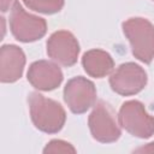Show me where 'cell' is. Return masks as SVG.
<instances>
[{
	"mask_svg": "<svg viewBox=\"0 0 154 154\" xmlns=\"http://www.w3.org/2000/svg\"><path fill=\"white\" fill-rule=\"evenodd\" d=\"M28 103L30 117L36 129L46 134H57L63 129L66 113L59 102L34 91L29 94Z\"/></svg>",
	"mask_w": 154,
	"mask_h": 154,
	"instance_id": "obj_1",
	"label": "cell"
},
{
	"mask_svg": "<svg viewBox=\"0 0 154 154\" xmlns=\"http://www.w3.org/2000/svg\"><path fill=\"white\" fill-rule=\"evenodd\" d=\"M122 26L135 58L144 64H150L154 59V25L146 18L132 17Z\"/></svg>",
	"mask_w": 154,
	"mask_h": 154,
	"instance_id": "obj_2",
	"label": "cell"
},
{
	"mask_svg": "<svg viewBox=\"0 0 154 154\" xmlns=\"http://www.w3.org/2000/svg\"><path fill=\"white\" fill-rule=\"evenodd\" d=\"M119 125L130 135L138 138H148L154 134V117L137 100L125 101L118 113Z\"/></svg>",
	"mask_w": 154,
	"mask_h": 154,
	"instance_id": "obj_3",
	"label": "cell"
},
{
	"mask_svg": "<svg viewBox=\"0 0 154 154\" xmlns=\"http://www.w3.org/2000/svg\"><path fill=\"white\" fill-rule=\"evenodd\" d=\"M10 29L16 40L28 43L45 36L47 23L43 18L28 13L18 1H14L10 13Z\"/></svg>",
	"mask_w": 154,
	"mask_h": 154,
	"instance_id": "obj_4",
	"label": "cell"
},
{
	"mask_svg": "<svg viewBox=\"0 0 154 154\" xmlns=\"http://www.w3.org/2000/svg\"><path fill=\"white\" fill-rule=\"evenodd\" d=\"M88 125L93 138L101 143L116 142L122 135L114 113L105 101L94 105L88 118Z\"/></svg>",
	"mask_w": 154,
	"mask_h": 154,
	"instance_id": "obj_5",
	"label": "cell"
},
{
	"mask_svg": "<svg viewBox=\"0 0 154 154\" xmlns=\"http://www.w3.org/2000/svg\"><path fill=\"white\" fill-rule=\"evenodd\" d=\"M147 81V72L142 66L135 63H124L111 73L109 85L114 93L130 96L143 90Z\"/></svg>",
	"mask_w": 154,
	"mask_h": 154,
	"instance_id": "obj_6",
	"label": "cell"
},
{
	"mask_svg": "<svg viewBox=\"0 0 154 154\" xmlns=\"http://www.w3.org/2000/svg\"><path fill=\"white\" fill-rule=\"evenodd\" d=\"M64 100L71 112L81 114L95 105L96 88L91 81L77 76L67 81L64 88Z\"/></svg>",
	"mask_w": 154,
	"mask_h": 154,
	"instance_id": "obj_7",
	"label": "cell"
},
{
	"mask_svg": "<svg viewBox=\"0 0 154 154\" xmlns=\"http://www.w3.org/2000/svg\"><path fill=\"white\" fill-rule=\"evenodd\" d=\"M47 54L48 57L63 65L72 66L77 63L79 54V43L72 32L67 30H59L53 32L47 40Z\"/></svg>",
	"mask_w": 154,
	"mask_h": 154,
	"instance_id": "obj_8",
	"label": "cell"
},
{
	"mask_svg": "<svg viewBox=\"0 0 154 154\" xmlns=\"http://www.w3.org/2000/svg\"><path fill=\"white\" fill-rule=\"evenodd\" d=\"M29 83L42 91H49L58 88L63 82V71L60 67L48 60L34 61L28 70Z\"/></svg>",
	"mask_w": 154,
	"mask_h": 154,
	"instance_id": "obj_9",
	"label": "cell"
},
{
	"mask_svg": "<svg viewBox=\"0 0 154 154\" xmlns=\"http://www.w3.org/2000/svg\"><path fill=\"white\" fill-rule=\"evenodd\" d=\"M25 66V54L16 45H4L0 48V81L13 83L18 81Z\"/></svg>",
	"mask_w": 154,
	"mask_h": 154,
	"instance_id": "obj_10",
	"label": "cell"
},
{
	"mask_svg": "<svg viewBox=\"0 0 154 154\" xmlns=\"http://www.w3.org/2000/svg\"><path fill=\"white\" fill-rule=\"evenodd\" d=\"M82 65L87 75L94 78H102L109 75L114 67L113 58L102 49H90L82 57Z\"/></svg>",
	"mask_w": 154,
	"mask_h": 154,
	"instance_id": "obj_11",
	"label": "cell"
},
{
	"mask_svg": "<svg viewBox=\"0 0 154 154\" xmlns=\"http://www.w3.org/2000/svg\"><path fill=\"white\" fill-rule=\"evenodd\" d=\"M25 6L35 12L45 13V14H53L64 7L65 0H23Z\"/></svg>",
	"mask_w": 154,
	"mask_h": 154,
	"instance_id": "obj_12",
	"label": "cell"
},
{
	"mask_svg": "<svg viewBox=\"0 0 154 154\" xmlns=\"http://www.w3.org/2000/svg\"><path fill=\"white\" fill-rule=\"evenodd\" d=\"M43 153H72L75 154L76 153V148L66 142V141H63V140H52L49 141L46 147L43 148Z\"/></svg>",
	"mask_w": 154,
	"mask_h": 154,
	"instance_id": "obj_13",
	"label": "cell"
},
{
	"mask_svg": "<svg viewBox=\"0 0 154 154\" xmlns=\"http://www.w3.org/2000/svg\"><path fill=\"white\" fill-rule=\"evenodd\" d=\"M134 152H136V153H154V142L147 143V144L135 149Z\"/></svg>",
	"mask_w": 154,
	"mask_h": 154,
	"instance_id": "obj_14",
	"label": "cell"
},
{
	"mask_svg": "<svg viewBox=\"0 0 154 154\" xmlns=\"http://www.w3.org/2000/svg\"><path fill=\"white\" fill-rule=\"evenodd\" d=\"M14 1L16 0H0V10H1V12L8 11L12 7V5L14 4Z\"/></svg>",
	"mask_w": 154,
	"mask_h": 154,
	"instance_id": "obj_15",
	"label": "cell"
},
{
	"mask_svg": "<svg viewBox=\"0 0 154 154\" xmlns=\"http://www.w3.org/2000/svg\"><path fill=\"white\" fill-rule=\"evenodd\" d=\"M153 1H154V0H153Z\"/></svg>",
	"mask_w": 154,
	"mask_h": 154,
	"instance_id": "obj_16",
	"label": "cell"
}]
</instances>
